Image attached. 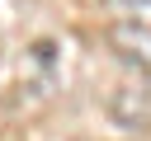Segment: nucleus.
<instances>
[{
	"instance_id": "nucleus-1",
	"label": "nucleus",
	"mask_w": 151,
	"mask_h": 141,
	"mask_svg": "<svg viewBox=\"0 0 151 141\" xmlns=\"http://www.w3.org/2000/svg\"><path fill=\"white\" fill-rule=\"evenodd\" d=\"M109 118H113L118 127H127V132L151 127V85H146V80H123V85H113V94H109Z\"/></svg>"
},
{
	"instance_id": "nucleus-2",
	"label": "nucleus",
	"mask_w": 151,
	"mask_h": 141,
	"mask_svg": "<svg viewBox=\"0 0 151 141\" xmlns=\"http://www.w3.org/2000/svg\"><path fill=\"white\" fill-rule=\"evenodd\" d=\"M109 42L123 61H132L142 75H151V24H137V19H118L109 28Z\"/></svg>"
},
{
	"instance_id": "nucleus-3",
	"label": "nucleus",
	"mask_w": 151,
	"mask_h": 141,
	"mask_svg": "<svg viewBox=\"0 0 151 141\" xmlns=\"http://www.w3.org/2000/svg\"><path fill=\"white\" fill-rule=\"evenodd\" d=\"M109 9H118L123 19H137V24H151V0H104Z\"/></svg>"
}]
</instances>
